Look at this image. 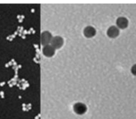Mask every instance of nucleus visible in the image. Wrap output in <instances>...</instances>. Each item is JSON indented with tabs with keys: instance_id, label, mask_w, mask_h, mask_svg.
<instances>
[{
	"instance_id": "2",
	"label": "nucleus",
	"mask_w": 136,
	"mask_h": 119,
	"mask_svg": "<svg viewBox=\"0 0 136 119\" xmlns=\"http://www.w3.org/2000/svg\"><path fill=\"white\" fill-rule=\"evenodd\" d=\"M64 41L62 37L60 36H55L52 38L51 41L52 46L55 49H60L63 45Z\"/></svg>"
},
{
	"instance_id": "3",
	"label": "nucleus",
	"mask_w": 136,
	"mask_h": 119,
	"mask_svg": "<svg viewBox=\"0 0 136 119\" xmlns=\"http://www.w3.org/2000/svg\"><path fill=\"white\" fill-rule=\"evenodd\" d=\"M83 35L84 36L87 38H90L94 37L96 34V30L95 28L92 26H87L83 29Z\"/></svg>"
},
{
	"instance_id": "8",
	"label": "nucleus",
	"mask_w": 136,
	"mask_h": 119,
	"mask_svg": "<svg viewBox=\"0 0 136 119\" xmlns=\"http://www.w3.org/2000/svg\"><path fill=\"white\" fill-rule=\"evenodd\" d=\"M131 73L136 76V64L132 65V66L131 68Z\"/></svg>"
},
{
	"instance_id": "4",
	"label": "nucleus",
	"mask_w": 136,
	"mask_h": 119,
	"mask_svg": "<svg viewBox=\"0 0 136 119\" xmlns=\"http://www.w3.org/2000/svg\"><path fill=\"white\" fill-rule=\"evenodd\" d=\"M116 24L117 26L116 27L119 29H124L127 28L128 26L129 21L125 17H119L116 21Z\"/></svg>"
},
{
	"instance_id": "6",
	"label": "nucleus",
	"mask_w": 136,
	"mask_h": 119,
	"mask_svg": "<svg viewBox=\"0 0 136 119\" xmlns=\"http://www.w3.org/2000/svg\"><path fill=\"white\" fill-rule=\"evenodd\" d=\"M43 53L45 56L51 57L55 53V49L52 45H46L43 49Z\"/></svg>"
},
{
	"instance_id": "7",
	"label": "nucleus",
	"mask_w": 136,
	"mask_h": 119,
	"mask_svg": "<svg viewBox=\"0 0 136 119\" xmlns=\"http://www.w3.org/2000/svg\"><path fill=\"white\" fill-rule=\"evenodd\" d=\"M52 35L48 32H44L42 35V44L43 45H47L52 41Z\"/></svg>"
},
{
	"instance_id": "1",
	"label": "nucleus",
	"mask_w": 136,
	"mask_h": 119,
	"mask_svg": "<svg viewBox=\"0 0 136 119\" xmlns=\"http://www.w3.org/2000/svg\"><path fill=\"white\" fill-rule=\"evenodd\" d=\"M73 110L77 114L81 115L86 113L87 111V107L85 104L78 102L73 105Z\"/></svg>"
},
{
	"instance_id": "5",
	"label": "nucleus",
	"mask_w": 136,
	"mask_h": 119,
	"mask_svg": "<svg viewBox=\"0 0 136 119\" xmlns=\"http://www.w3.org/2000/svg\"><path fill=\"white\" fill-rule=\"evenodd\" d=\"M107 35L111 38H115L120 34L119 29L114 26H111L107 30Z\"/></svg>"
}]
</instances>
